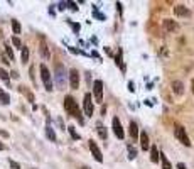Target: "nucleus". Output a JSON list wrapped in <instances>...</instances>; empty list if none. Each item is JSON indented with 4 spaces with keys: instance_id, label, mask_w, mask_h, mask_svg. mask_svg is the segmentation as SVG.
Listing matches in <instances>:
<instances>
[{
    "instance_id": "obj_8",
    "label": "nucleus",
    "mask_w": 194,
    "mask_h": 169,
    "mask_svg": "<svg viewBox=\"0 0 194 169\" xmlns=\"http://www.w3.org/2000/svg\"><path fill=\"white\" fill-rule=\"evenodd\" d=\"M93 93H95L96 102H101L103 100V81L101 80L95 81V85H93Z\"/></svg>"
},
{
    "instance_id": "obj_31",
    "label": "nucleus",
    "mask_w": 194,
    "mask_h": 169,
    "mask_svg": "<svg viewBox=\"0 0 194 169\" xmlns=\"http://www.w3.org/2000/svg\"><path fill=\"white\" fill-rule=\"evenodd\" d=\"M68 5H69V9H71V10H78V7H76V3H74V2H69Z\"/></svg>"
},
{
    "instance_id": "obj_29",
    "label": "nucleus",
    "mask_w": 194,
    "mask_h": 169,
    "mask_svg": "<svg viewBox=\"0 0 194 169\" xmlns=\"http://www.w3.org/2000/svg\"><path fill=\"white\" fill-rule=\"evenodd\" d=\"M9 164H10V167H12V169H20V164L15 163V161H9Z\"/></svg>"
},
{
    "instance_id": "obj_21",
    "label": "nucleus",
    "mask_w": 194,
    "mask_h": 169,
    "mask_svg": "<svg viewBox=\"0 0 194 169\" xmlns=\"http://www.w3.org/2000/svg\"><path fill=\"white\" fill-rule=\"evenodd\" d=\"M46 135H47L52 142H56V134H54V130H52L51 125H47V127H46Z\"/></svg>"
},
{
    "instance_id": "obj_23",
    "label": "nucleus",
    "mask_w": 194,
    "mask_h": 169,
    "mask_svg": "<svg viewBox=\"0 0 194 169\" xmlns=\"http://www.w3.org/2000/svg\"><path fill=\"white\" fill-rule=\"evenodd\" d=\"M12 31L15 32V34H20V24H19V20H15V19L12 20Z\"/></svg>"
},
{
    "instance_id": "obj_13",
    "label": "nucleus",
    "mask_w": 194,
    "mask_h": 169,
    "mask_svg": "<svg viewBox=\"0 0 194 169\" xmlns=\"http://www.w3.org/2000/svg\"><path fill=\"white\" fill-rule=\"evenodd\" d=\"M159 157H160V152H159V149H157V146H150V161L155 164L157 161H159Z\"/></svg>"
},
{
    "instance_id": "obj_34",
    "label": "nucleus",
    "mask_w": 194,
    "mask_h": 169,
    "mask_svg": "<svg viewBox=\"0 0 194 169\" xmlns=\"http://www.w3.org/2000/svg\"><path fill=\"white\" fill-rule=\"evenodd\" d=\"M0 135H2V137H9V134H7L5 130H0Z\"/></svg>"
},
{
    "instance_id": "obj_3",
    "label": "nucleus",
    "mask_w": 194,
    "mask_h": 169,
    "mask_svg": "<svg viewBox=\"0 0 194 169\" xmlns=\"http://www.w3.org/2000/svg\"><path fill=\"white\" fill-rule=\"evenodd\" d=\"M174 132H175V137H177L179 141H181L182 144H184L186 147H189V146H191V141H189V137H188V134H186L184 127H181V125H177Z\"/></svg>"
},
{
    "instance_id": "obj_27",
    "label": "nucleus",
    "mask_w": 194,
    "mask_h": 169,
    "mask_svg": "<svg viewBox=\"0 0 194 169\" xmlns=\"http://www.w3.org/2000/svg\"><path fill=\"white\" fill-rule=\"evenodd\" d=\"M98 135H100V137H103V139H106V130H105V127H98Z\"/></svg>"
},
{
    "instance_id": "obj_10",
    "label": "nucleus",
    "mask_w": 194,
    "mask_h": 169,
    "mask_svg": "<svg viewBox=\"0 0 194 169\" xmlns=\"http://www.w3.org/2000/svg\"><path fill=\"white\" fill-rule=\"evenodd\" d=\"M140 147H142L143 150H149L150 149V141H149V135H147V132H140Z\"/></svg>"
},
{
    "instance_id": "obj_32",
    "label": "nucleus",
    "mask_w": 194,
    "mask_h": 169,
    "mask_svg": "<svg viewBox=\"0 0 194 169\" xmlns=\"http://www.w3.org/2000/svg\"><path fill=\"white\" fill-rule=\"evenodd\" d=\"M177 169H186V164L184 163H179L177 164Z\"/></svg>"
},
{
    "instance_id": "obj_37",
    "label": "nucleus",
    "mask_w": 194,
    "mask_h": 169,
    "mask_svg": "<svg viewBox=\"0 0 194 169\" xmlns=\"http://www.w3.org/2000/svg\"><path fill=\"white\" fill-rule=\"evenodd\" d=\"M191 85H192V93H194V78H192V81H191Z\"/></svg>"
},
{
    "instance_id": "obj_2",
    "label": "nucleus",
    "mask_w": 194,
    "mask_h": 169,
    "mask_svg": "<svg viewBox=\"0 0 194 169\" xmlns=\"http://www.w3.org/2000/svg\"><path fill=\"white\" fill-rule=\"evenodd\" d=\"M41 78H42V81H44V86H46V90L47 91H52V80H51V73H49V70H47V66L46 64H41Z\"/></svg>"
},
{
    "instance_id": "obj_6",
    "label": "nucleus",
    "mask_w": 194,
    "mask_h": 169,
    "mask_svg": "<svg viewBox=\"0 0 194 169\" xmlns=\"http://www.w3.org/2000/svg\"><path fill=\"white\" fill-rule=\"evenodd\" d=\"M69 85H71L73 90L80 88V73H78L76 68H73V70L69 71Z\"/></svg>"
},
{
    "instance_id": "obj_24",
    "label": "nucleus",
    "mask_w": 194,
    "mask_h": 169,
    "mask_svg": "<svg viewBox=\"0 0 194 169\" xmlns=\"http://www.w3.org/2000/svg\"><path fill=\"white\" fill-rule=\"evenodd\" d=\"M41 53H42V56H44V57H49V51H47V46H46L44 42H42V44H41Z\"/></svg>"
},
{
    "instance_id": "obj_1",
    "label": "nucleus",
    "mask_w": 194,
    "mask_h": 169,
    "mask_svg": "<svg viewBox=\"0 0 194 169\" xmlns=\"http://www.w3.org/2000/svg\"><path fill=\"white\" fill-rule=\"evenodd\" d=\"M64 108H66V112L71 115V117H76L78 118V122H80L81 125L85 124V120H83V117H81V112H80V108H78V105H76V102H74V98L71 95H68L66 98H64Z\"/></svg>"
},
{
    "instance_id": "obj_22",
    "label": "nucleus",
    "mask_w": 194,
    "mask_h": 169,
    "mask_svg": "<svg viewBox=\"0 0 194 169\" xmlns=\"http://www.w3.org/2000/svg\"><path fill=\"white\" fill-rule=\"evenodd\" d=\"M68 130H69V134H71V137H73V139H76V141H80V139H81V135L78 134L76 129H74V125H69V127H68Z\"/></svg>"
},
{
    "instance_id": "obj_12",
    "label": "nucleus",
    "mask_w": 194,
    "mask_h": 169,
    "mask_svg": "<svg viewBox=\"0 0 194 169\" xmlns=\"http://www.w3.org/2000/svg\"><path fill=\"white\" fill-rule=\"evenodd\" d=\"M128 132H130V137L134 139V141L138 137V125H137V122H134V120L130 122V127H128Z\"/></svg>"
},
{
    "instance_id": "obj_30",
    "label": "nucleus",
    "mask_w": 194,
    "mask_h": 169,
    "mask_svg": "<svg viewBox=\"0 0 194 169\" xmlns=\"http://www.w3.org/2000/svg\"><path fill=\"white\" fill-rule=\"evenodd\" d=\"M24 88H26V86H20V90H22V91H26V90H24ZM27 98L31 100V102H32V100H34V96H32V93H27Z\"/></svg>"
},
{
    "instance_id": "obj_16",
    "label": "nucleus",
    "mask_w": 194,
    "mask_h": 169,
    "mask_svg": "<svg viewBox=\"0 0 194 169\" xmlns=\"http://www.w3.org/2000/svg\"><path fill=\"white\" fill-rule=\"evenodd\" d=\"M122 54H123V51H122V49H118V51H117V56H115V63L120 66L122 71H125V64H123V59H122Z\"/></svg>"
},
{
    "instance_id": "obj_15",
    "label": "nucleus",
    "mask_w": 194,
    "mask_h": 169,
    "mask_svg": "<svg viewBox=\"0 0 194 169\" xmlns=\"http://www.w3.org/2000/svg\"><path fill=\"white\" fill-rule=\"evenodd\" d=\"M164 29L166 31H171V32H174V31H177L179 29V26L174 22V20H171V19H166L164 20Z\"/></svg>"
},
{
    "instance_id": "obj_33",
    "label": "nucleus",
    "mask_w": 194,
    "mask_h": 169,
    "mask_svg": "<svg viewBox=\"0 0 194 169\" xmlns=\"http://www.w3.org/2000/svg\"><path fill=\"white\" fill-rule=\"evenodd\" d=\"M128 90H130V91H135V88H134V83H132V81H130V83H128Z\"/></svg>"
},
{
    "instance_id": "obj_5",
    "label": "nucleus",
    "mask_w": 194,
    "mask_h": 169,
    "mask_svg": "<svg viewBox=\"0 0 194 169\" xmlns=\"http://www.w3.org/2000/svg\"><path fill=\"white\" fill-rule=\"evenodd\" d=\"M83 108H85V113H86V117H91L93 115V98H91V95L89 93H86L85 95V100H83Z\"/></svg>"
},
{
    "instance_id": "obj_17",
    "label": "nucleus",
    "mask_w": 194,
    "mask_h": 169,
    "mask_svg": "<svg viewBox=\"0 0 194 169\" xmlns=\"http://www.w3.org/2000/svg\"><path fill=\"white\" fill-rule=\"evenodd\" d=\"M9 103H10L9 93H5L2 88H0V105H9Z\"/></svg>"
},
{
    "instance_id": "obj_38",
    "label": "nucleus",
    "mask_w": 194,
    "mask_h": 169,
    "mask_svg": "<svg viewBox=\"0 0 194 169\" xmlns=\"http://www.w3.org/2000/svg\"><path fill=\"white\" fill-rule=\"evenodd\" d=\"M83 169H88V167H83Z\"/></svg>"
},
{
    "instance_id": "obj_19",
    "label": "nucleus",
    "mask_w": 194,
    "mask_h": 169,
    "mask_svg": "<svg viewBox=\"0 0 194 169\" xmlns=\"http://www.w3.org/2000/svg\"><path fill=\"white\" fill-rule=\"evenodd\" d=\"M127 150H128V159H135V157H137V149H135L134 146H132V144H128V147H127Z\"/></svg>"
},
{
    "instance_id": "obj_7",
    "label": "nucleus",
    "mask_w": 194,
    "mask_h": 169,
    "mask_svg": "<svg viewBox=\"0 0 194 169\" xmlns=\"http://www.w3.org/2000/svg\"><path fill=\"white\" fill-rule=\"evenodd\" d=\"M64 80H66V76H64V68L61 66V64H57V66H56V83H57V88H61V90L64 88Z\"/></svg>"
},
{
    "instance_id": "obj_9",
    "label": "nucleus",
    "mask_w": 194,
    "mask_h": 169,
    "mask_svg": "<svg viewBox=\"0 0 194 169\" xmlns=\"http://www.w3.org/2000/svg\"><path fill=\"white\" fill-rule=\"evenodd\" d=\"M88 146H89V150H91V154L95 156V159L98 161V163H103L101 150H100V147H98V146H96V142H95V141H89V142H88Z\"/></svg>"
},
{
    "instance_id": "obj_35",
    "label": "nucleus",
    "mask_w": 194,
    "mask_h": 169,
    "mask_svg": "<svg viewBox=\"0 0 194 169\" xmlns=\"http://www.w3.org/2000/svg\"><path fill=\"white\" fill-rule=\"evenodd\" d=\"M12 78H19V73H17V71H12Z\"/></svg>"
},
{
    "instance_id": "obj_18",
    "label": "nucleus",
    "mask_w": 194,
    "mask_h": 169,
    "mask_svg": "<svg viewBox=\"0 0 194 169\" xmlns=\"http://www.w3.org/2000/svg\"><path fill=\"white\" fill-rule=\"evenodd\" d=\"M160 161H162V169H172V164L169 163V159H167V156L166 154H162L160 152V157H159Z\"/></svg>"
},
{
    "instance_id": "obj_26",
    "label": "nucleus",
    "mask_w": 194,
    "mask_h": 169,
    "mask_svg": "<svg viewBox=\"0 0 194 169\" xmlns=\"http://www.w3.org/2000/svg\"><path fill=\"white\" fill-rule=\"evenodd\" d=\"M12 44L15 46V48H22V42H20V39L17 37V36H15V37H12Z\"/></svg>"
},
{
    "instance_id": "obj_25",
    "label": "nucleus",
    "mask_w": 194,
    "mask_h": 169,
    "mask_svg": "<svg viewBox=\"0 0 194 169\" xmlns=\"http://www.w3.org/2000/svg\"><path fill=\"white\" fill-rule=\"evenodd\" d=\"M0 78H2V80H5V81H9V73H7L3 68H0Z\"/></svg>"
},
{
    "instance_id": "obj_14",
    "label": "nucleus",
    "mask_w": 194,
    "mask_h": 169,
    "mask_svg": "<svg viewBox=\"0 0 194 169\" xmlns=\"http://www.w3.org/2000/svg\"><path fill=\"white\" fill-rule=\"evenodd\" d=\"M174 12H175V15H179V17H188L189 15V10L186 9L184 5H175Z\"/></svg>"
},
{
    "instance_id": "obj_11",
    "label": "nucleus",
    "mask_w": 194,
    "mask_h": 169,
    "mask_svg": "<svg viewBox=\"0 0 194 169\" xmlns=\"http://www.w3.org/2000/svg\"><path fill=\"white\" fill-rule=\"evenodd\" d=\"M172 90H174V93L177 96H182V95H184V83L179 81V80H175L174 83H172Z\"/></svg>"
},
{
    "instance_id": "obj_20",
    "label": "nucleus",
    "mask_w": 194,
    "mask_h": 169,
    "mask_svg": "<svg viewBox=\"0 0 194 169\" xmlns=\"http://www.w3.org/2000/svg\"><path fill=\"white\" fill-rule=\"evenodd\" d=\"M22 54H20V59H22V63H27L29 61V48L27 46H22Z\"/></svg>"
},
{
    "instance_id": "obj_28",
    "label": "nucleus",
    "mask_w": 194,
    "mask_h": 169,
    "mask_svg": "<svg viewBox=\"0 0 194 169\" xmlns=\"http://www.w3.org/2000/svg\"><path fill=\"white\" fill-rule=\"evenodd\" d=\"M5 53L9 54V59H14V53H12V49H10V46H5Z\"/></svg>"
},
{
    "instance_id": "obj_36",
    "label": "nucleus",
    "mask_w": 194,
    "mask_h": 169,
    "mask_svg": "<svg viewBox=\"0 0 194 169\" xmlns=\"http://www.w3.org/2000/svg\"><path fill=\"white\" fill-rule=\"evenodd\" d=\"M3 149H5V146H3L2 142H0V150H3Z\"/></svg>"
},
{
    "instance_id": "obj_4",
    "label": "nucleus",
    "mask_w": 194,
    "mask_h": 169,
    "mask_svg": "<svg viewBox=\"0 0 194 169\" xmlns=\"http://www.w3.org/2000/svg\"><path fill=\"white\" fill-rule=\"evenodd\" d=\"M111 127H113V134L117 135L118 139L125 137V132H123V129H122V124H120V118H118V117H113V120H111Z\"/></svg>"
}]
</instances>
